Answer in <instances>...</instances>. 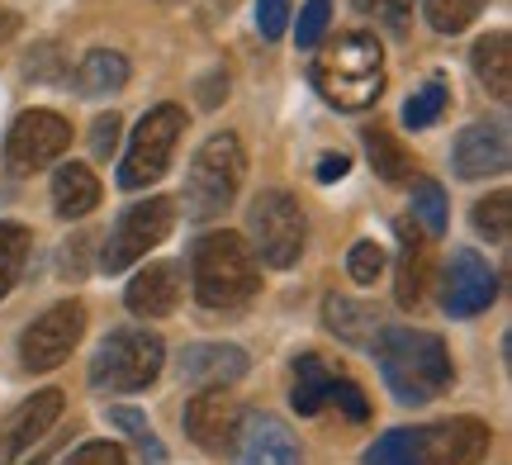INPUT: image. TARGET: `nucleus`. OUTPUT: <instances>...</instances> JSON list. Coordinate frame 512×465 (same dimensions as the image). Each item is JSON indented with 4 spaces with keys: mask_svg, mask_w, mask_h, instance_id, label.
Returning a JSON list of instances; mask_svg holds the SVG:
<instances>
[{
    "mask_svg": "<svg viewBox=\"0 0 512 465\" xmlns=\"http://www.w3.org/2000/svg\"><path fill=\"white\" fill-rule=\"evenodd\" d=\"M29 228L24 224H0V299L19 285V271L29 261Z\"/></svg>",
    "mask_w": 512,
    "mask_h": 465,
    "instance_id": "obj_27",
    "label": "nucleus"
},
{
    "mask_svg": "<svg viewBox=\"0 0 512 465\" xmlns=\"http://www.w3.org/2000/svg\"><path fill=\"white\" fill-rule=\"evenodd\" d=\"M508 124H470V129L456 138V171L465 181H479V176H494V171H508Z\"/></svg>",
    "mask_w": 512,
    "mask_h": 465,
    "instance_id": "obj_17",
    "label": "nucleus"
},
{
    "mask_svg": "<svg viewBox=\"0 0 512 465\" xmlns=\"http://www.w3.org/2000/svg\"><path fill=\"white\" fill-rule=\"evenodd\" d=\"M441 110H446V86L441 81H427L422 91L408 95V105H403V124L408 129H427V124H437Z\"/></svg>",
    "mask_w": 512,
    "mask_h": 465,
    "instance_id": "obj_31",
    "label": "nucleus"
},
{
    "mask_svg": "<svg viewBox=\"0 0 512 465\" xmlns=\"http://www.w3.org/2000/svg\"><path fill=\"white\" fill-rule=\"evenodd\" d=\"M233 447H238V465H299L294 432L271 413H242Z\"/></svg>",
    "mask_w": 512,
    "mask_h": 465,
    "instance_id": "obj_15",
    "label": "nucleus"
},
{
    "mask_svg": "<svg viewBox=\"0 0 512 465\" xmlns=\"http://www.w3.org/2000/svg\"><path fill=\"white\" fill-rule=\"evenodd\" d=\"M67 465H128V456L114 442H86L81 451L67 456Z\"/></svg>",
    "mask_w": 512,
    "mask_h": 465,
    "instance_id": "obj_38",
    "label": "nucleus"
},
{
    "mask_svg": "<svg viewBox=\"0 0 512 465\" xmlns=\"http://www.w3.org/2000/svg\"><path fill=\"white\" fill-rule=\"evenodd\" d=\"M470 219H475V228H479V233H484L489 242H503V238L512 233V195H508V190H498V195H484Z\"/></svg>",
    "mask_w": 512,
    "mask_h": 465,
    "instance_id": "obj_30",
    "label": "nucleus"
},
{
    "mask_svg": "<svg viewBox=\"0 0 512 465\" xmlns=\"http://www.w3.org/2000/svg\"><path fill=\"white\" fill-rule=\"evenodd\" d=\"M366 152L370 167L380 171V181H408L413 176V157L389 138V129H366Z\"/></svg>",
    "mask_w": 512,
    "mask_h": 465,
    "instance_id": "obj_26",
    "label": "nucleus"
},
{
    "mask_svg": "<svg viewBox=\"0 0 512 465\" xmlns=\"http://www.w3.org/2000/svg\"><path fill=\"white\" fill-rule=\"evenodd\" d=\"M247 352L233 347V342H195V347H185L181 356V375L190 385H204V390H223V385H233L247 375Z\"/></svg>",
    "mask_w": 512,
    "mask_h": 465,
    "instance_id": "obj_16",
    "label": "nucleus"
},
{
    "mask_svg": "<svg viewBox=\"0 0 512 465\" xmlns=\"http://www.w3.org/2000/svg\"><path fill=\"white\" fill-rule=\"evenodd\" d=\"M72 143V124L53 110H24L5 133V167L15 176H29V171L57 162Z\"/></svg>",
    "mask_w": 512,
    "mask_h": 465,
    "instance_id": "obj_10",
    "label": "nucleus"
},
{
    "mask_svg": "<svg viewBox=\"0 0 512 465\" xmlns=\"http://www.w3.org/2000/svg\"><path fill=\"white\" fill-rule=\"evenodd\" d=\"M498 299V276L489 271V261L460 247L451 266H446V280H441V304L451 318H470V314H484L489 304Z\"/></svg>",
    "mask_w": 512,
    "mask_h": 465,
    "instance_id": "obj_11",
    "label": "nucleus"
},
{
    "mask_svg": "<svg viewBox=\"0 0 512 465\" xmlns=\"http://www.w3.org/2000/svg\"><path fill=\"white\" fill-rule=\"evenodd\" d=\"M238 428H242V404L233 399V394L204 390V394H195V399L185 404V432H190V442L204 447L209 456L233 451Z\"/></svg>",
    "mask_w": 512,
    "mask_h": 465,
    "instance_id": "obj_12",
    "label": "nucleus"
},
{
    "mask_svg": "<svg viewBox=\"0 0 512 465\" xmlns=\"http://www.w3.org/2000/svg\"><path fill=\"white\" fill-rule=\"evenodd\" d=\"M290 24V0H256V29L261 38H280Z\"/></svg>",
    "mask_w": 512,
    "mask_h": 465,
    "instance_id": "obj_37",
    "label": "nucleus"
},
{
    "mask_svg": "<svg viewBox=\"0 0 512 465\" xmlns=\"http://www.w3.org/2000/svg\"><path fill=\"white\" fill-rule=\"evenodd\" d=\"M86 247H91V238H86V233H81V238H72L67 247H62V261H57V266H62V271H72V276H81V271H86Z\"/></svg>",
    "mask_w": 512,
    "mask_h": 465,
    "instance_id": "obj_41",
    "label": "nucleus"
},
{
    "mask_svg": "<svg viewBox=\"0 0 512 465\" xmlns=\"http://www.w3.org/2000/svg\"><path fill=\"white\" fill-rule=\"evenodd\" d=\"M366 465H422V428H394L366 451Z\"/></svg>",
    "mask_w": 512,
    "mask_h": 465,
    "instance_id": "obj_25",
    "label": "nucleus"
},
{
    "mask_svg": "<svg viewBox=\"0 0 512 465\" xmlns=\"http://www.w3.org/2000/svg\"><path fill=\"white\" fill-rule=\"evenodd\" d=\"M86 333V304H76V299H62L53 304L43 318H34L24 337H19V361H24V371H57L72 347L81 342Z\"/></svg>",
    "mask_w": 512,
    "mask_h": 465,
    "instance_id": "obj_9",
    "label": "nucleus"
},
{
    "mask_svg": "<svg viewBox=\"0 0 512 465\" xmlns=\"http://www.w3.org/2000/svg\"><path fill=\"white\" fill-rule=\"evenodd\" d=\"M62 409H67L62 390H38L34 399H24V404L0 423V465H15L24 451H34V442H43V437L53 432Z\"/></svg>",
    "mask_w": 512,
    "mask_h": 465,
    "instance_id": "obj_13",
    "label": "nucleus"
},
{
    "mask_svg": "<svg viewBox=\"0 0 512 465\" xmlns=\"http://www.w3.org/2000/svg\"><path fill=\"white\" fill-rule=\"evenodd\" d=\"M413 214L422 219V228H427L432 238L446 233V195H441L437 181H418V186H413Z\"/></svg>",
    "mask_w": 512,
    "mask_h": 465,
    "instance_id": "obj_32",
    "label": "nucleus"
},
{
    "mask_svg": "<svg viewBox=\"0 0 512 465\" xmlns=\"http://www.w3.org/2000/svg\"><path fill=\"white\" fill-rule=\"evenodd\" d=\"M332 404H342V413H347L351 423H366L370 418V404H366V394H361V385H351V380H332V390H328Z\"/></svg>",
    "mask_w": 512,
    "mask_h": 465,
    "instance_id": "obj_36",
    "label": "nucleus"
},
{
    "mask_svg": "<svg viewBox=\"0 0 512 465\" xmlns=\"http://www.w3.org/2000/svg\"><path fill=\"white\" fill-rule=\"evenodd\" d=\"M332 380H337V375L328 371V361H323V356H313V352L299 356V361H294V394H290L294 413H304V418H313V413H318L323 404H328Z\"/></svg>",
    "mask_w": 512,
    "mask_h": 465,
    "instance_id": "obj_24",
    "label": "nucleus"
},
{
    "mask_svg": "<svg viewBox=\"0 0 512 465\" xmlns=\"http://www.w3.org/2000/svg\"><path fill=\"white\" fill-rule=\"evenodd\" d=\"M124 299L138 318H166L181 304V271L171 261H152V266H143L138 276L128 280Z\"/></svg>",
    "mask_w": 512,
    "mask_h": 465,
    "instance_id": "obj_18",
    "label": "nucleus"
},
{
    "mask_svg": "<svg viewBox=\"0 0 512 465\" xmlns=\"http://www.w3.org/2000/svg\"><path fill=\"white\" fill-rule=\"evenodd\" d=\"M128 86V57L124 53H110V48H95L86 53V62L76 67V91L81 95H114Z\"/></svg>",
    "mask_w": 512,
    "mask_h": 465,
    "instance_id": "obj_23",
    "label": "nucleus"
},
{
    "mask_svg": "<svg viewBox=\"0 0 512 465\" xmlns=\"http://www.w3.org/2000/svg\"><path fill=\"white\" fill-rule=\"evenodd\" d=\"M171 224H176V205L162 200V195H152V200H143V205L124 209L119 224L110 228V242H105V252H100V266H105V271H124V266H133V261L147 257L157 242H166Z\"/></svg>",
    "mask_w": 512,
    "mask_h": 465,
    "instance_id": "obj_8",
    "label": "nucleus"
},
{
    "mask_svg": "<svg viewBox=\"0 0 512 465\" xmlns=\"http://www.w3.org/2000/svg\"><path fill=\"white\" fill-rule=\"evenodd\" d=\"M380 356L384 385L394 390V399L403 404H427L451 385V352L437 333H418V328H389L375 342Z\"/></svg>",
    "mask_w": 512,
    "mask_h": 465,
    "instance_id": "obj_1",
    "label": "nucleus"
},
{
    "mask_svg": "<svg viewBox=\"0 0 512 465\" xmlns=\"http://www.w3.org/2000/svg\"><path fill=\"white\" fill-rule=\"evenodd\" d=\"M119 129H124L119 114H100V119H95L91 124V152L95 157H110V152L119 148Z\"/></svg>",
    "mask_w": 512,
    "mask_h": 465,
    "instance_id": "obj_39",
    "label": "nucleus"
},
{
    "mask_svg": "<svg viewBox=\"0 0 512 465\" xmlns=\"http://www.w3.org/2000/svg\"><path fill=\"white\" fill-rule=\"evenodd\" d=\"M347 271H351V280L375 285V280H380V271H384V247H380V242H370V238H361L356 247H351Z\"/></svg>",
    "mask_w": 512,
    "mask_h": 465,
    "instance_id": "obj_34",
    "label": "nucleus"
},
{
    "mask_svg": "<svg viewBox=\"0 0 512 465\" xmlns=\"http://www.w3.org/2000/svg\"><path fill=\"white\" fill-rule=\"evenodd\" d=\"M110 423L119 432H128V442L138 447V456H143V465H166V447L157 442V432H152V423H147V413L138 409H110Z\"/></svg>",
    "mask_w": 512,
    "mask_h": 465,
    "instance_id": "obj_28",
    "label": "nucleus"
},
{
    "mask_svg": "<svg viewBox=\"0 0 512 465\" xmlns=\"http://www.w3.org/2000/svg\"><path fill=\"white\" fill-rule=\"evenodd\" d=\"M328 15H332L328 0H309V5L299 10V29H294L299 48H318V38H323V29H328Z\"/></svg>",
    "mask_w": 512,
    "mask_h": 465,
    "instance_id": "obj_35",
    "label": "nucleus"
},
{
    "mask_svg": "<svg viewBox=\"0 0 512 465\" xmlns=\"http://www.w3.org/2000/svg\"><path fill=\"white\" fill-rule=\"evenodd\" d=\"M484 5H489V0H427L422 10H427V24H432L437 34H465V29L484 15Z\"/></svg>",
    "mask_w": 512,
    "mask_h": 465,
    "instance_id": "obj_29",
    "label": "nucleus"
},
{
    "mask_svg": "<svg viewBox=\"0 0 512 465\" xmlns=\"http://www.w3.org/2000/svg\"><path fill=\"white\" fill-rule=\"evenodd\" d=\"M166 347L157 333L147 328H119L114 337H105V347L91 361V385L100 394H133L147 390L162 375Z\"/></svg>",
    "mask_w": 512,
    "mask_h": 465,
    "instance_id": "obj_5",
    "label": "nucleus"
},
{
    "mask_svg": "<svg viewBox=\"0 0 512 465\" xmlns=\"http://www.w3.org/2000/svg\"><path fill=\"white\" fill-rule=\"evenodd\" d=\"M399 280H394V299H399V309H413L427 290V238H418L408 224H399Z\"/></svg>",
    "mask_w": 512,
    "mask_h": 465,
    "instance_id": "obj_22",
    "label": "nucleus"
},
{
    "mask_svg": "<svg viewBox=\"0 0 512 465\" xmlns=\"http://www.w3.org/2000/svg\"><path fill=\"white\" fill-rule=\"evenodd\" d=\"M15 24H19V19L10 15V10H0V38H10V34H15Z\"/></svg>",
    "mask_w": 512,
    "mask_h": 465,
    "instance_id": "obj_44",
    "label": "nucleus"
},
{
    "mask_svg": "<svg viewBox=\"0 0 512 465\" xmlns=\"http://www.w3.org/2000/svg\"><path fill=\"white\" fill-rule=\"evenodd\" d=\"M323 323H328V333H337L342 342H351V347H366V342H375V333H380V314H375L370 304L347 299V295H328Z\"/></svg>",
    "mask_w": 512,
    "mask_h": 465,
    "instance_id": "obj_21",
    "label": "nucleus"
},
{
    "mask_svg": "<svg viewBox=\"0 0 512 465\" xmlns=\"http://www.w3.org/2000/svg\"><path fill=\"white\" fill-rule=\"evenodd\" d=\"M356 10L370 15L380 29H389L394 38H403L413 24V0H356Z\"/></svg>",
    "mask_w": 512,
    "mask_h": 465,
    "instance_id": "obj_33",
    "label": "nucleus"
},
{
    "mask_svg": "<svg viewBox=\"0 0 512 465\" xmlns=\"http://www.w3.org/2000/svg\"><path fill=\"white\" fill-rule=\"evenodd\" d=\"M185 129V114L176 105H157V110L143 114V124L133 129V143H128V157L119 167V186L124 190H143L152 181H162L166 167H171V152H176V138Z\"/></svg>",
    "mask_w": 512,
    "mask_h": 465,
    "instance_id": "obj_7",
    "label": "nucleus"
},
{
    "mask_svg": "<svg viewBox=\"0 0 512 465\" xmlns=\"http://www.w3.org/2000/svg\"><path fill=\"white\" fill-rule=\"evenodd\" d=\"M223 95H228V72H209L200 81V105H204V110H214Z\"/></svg>",
    "mask_w": 512,
    "mask_h": 465,
    "instance_id": "obj_42",
    "label": "nucleus"
},
{
    "mask_svg": "<svg viewBox=\"0 0 512 465\" xmlns=\"http://www.w3.org/2000/svg\"><path fill=\"white\" fill-rule=\"evenodd\" d=\"M489 451V423L451 418L437 428H422V465H479Z\"/></svg>",
    "mask_w": 512,
    "mask_h": 465,
    "instance_id": "obj_14",
    "label": "nucleus"
},
{
    "mask_svg": "<svg viewBox=\"0 0 512 465\" xmlns=\"http://www.w3.org/2000/svg\"><path fill=\"white\" fill-rule=\"evenodd\" d=\"M351 171V162L342 157V152H328V157H318V167H313V176L323 181V186H332V181H342Z\"/></svg>",
    "mask_w": 512,
    "mask_h": 465,
    "instance_id": "obj_40",
    "label": "nucleus"
},
{
    "mask_svg": "<svg viewBox=\"0 0 512 465\" xmlns=\"http://www.w3.org/2000/svg\"><path fill=\"white\" fill-rule=\"evenodd\" d=\"M247 228H252V257H261L266 266H275V271H285V266H294L299 261V252H304V209H299V200H294L290 190H261L252 200V209H247Z\"/></svg>",
    "mask_w": 512,
    "mask_h": 465,
    "instance_id": "obj_6",
    "label": "nucleus"
},
{
    "mask_svg": "<svg viewBox=\"0 0 512 465\" xmlns=\"http://www.w3.org/2000/svg\"><path fill=\"white\" fill-rule=\"evenodd\" d=\"M29 76H57V48H43L38 57H29Z\"/></svg>",
    "mask_w": 512,
    "mask_h": 465,
    "instance_id": "obj_43",
    "label": "nucleus"
},
{
    "mask_svg": "<svg viewBox=\"0 0 512 465\" xmlns=\"http://www.w3.org/2000/svg\"><path fill=\"white\" fill-rule=\"evenodd\" d=\"M242 171H247L242 143L233 133H214V138L195 152V162H190V176H185V214H190V219H214V214H223L242 186Z\"/></svg>",
    "mask_w": 512,
    "mask_h": 465,
    "instance_id": "obj_4",
    "label": "nucleus"
},
{
    "mask_svg": "<svg viewBox=\"0 0 512 465\" xmlns=\"http://www.w3.org/2000/svg\"><path fill=\"white\" fill-rule=\"evenodd\" d=\"M470 62H475V76L484 81V91L494 95V100H508V91H512V38L503 34V29L484 34L475 43Z\"/></svg>",
    "mask_w": 512,
    "mask_h": 465,
    "instance_id": "obj_20",
    "label": "nucleus"
},
{
    "mask_svg": "<svg viewBox=\"0 0 512 465\" xmlns=\"http://www.w3.org/2000/svg\"><path fill=\"white\" fill-rule=\"evenodd\" d=\"M53 461V451H43V456H34V461H24V465H48Z\"/></svg>",
    "mask_w": 512,
    "mask_h": 465,
    "instance_id": "obj_45",
    "label": "nucleus"
},
{
    "mask_svg": "<svg viewBox=\"0 0 512 465\" xmlns=\"http://www.w3.org/2000/svg\"><path fill=\"white\" fill-rule=\"evenodd\" d=\"M313 86L337 110H366L384 91V53L366 29H351L313 57Z\"/></svg>",
    "mask_w": 512,
    "mask_h": 465,
    "instance_id": "obj_2",
    "label": "nucleus"
},
{
    "mask_svg": "<svg viewBox=\"0 0 512 465\" xmlns=\"http://www.w3.org/2000/svg\"><path fill=\"white\" fill-rule=\"evenodd\" d=\"M95 205H100V181H95V171L81 167V162L57 167V176H53V209L57 214H62V219H86Z\"/></svg>",
    "mask_w": 512,
    "mask_h": 465,
    "instance_id": "obj_19",
    "label": "nucleus"
},
{
    "mask_svg": "<svg viewBox=\"0 0 512 465\" xmlns=\"http://www.w3.org/2000/svg\"><path fill=\"white\" fill-rule=\"evenodd\" d=\"M190 271H195V299L204 309H238L256 295L261 271H256L252 247L238 233H204L190 247Z\"/></svg>",
    "mask_w": 512,
    "mask_h": 465,
    "instance_id": "obj_3",
    "label": "nucleus"
}]
</instances>
